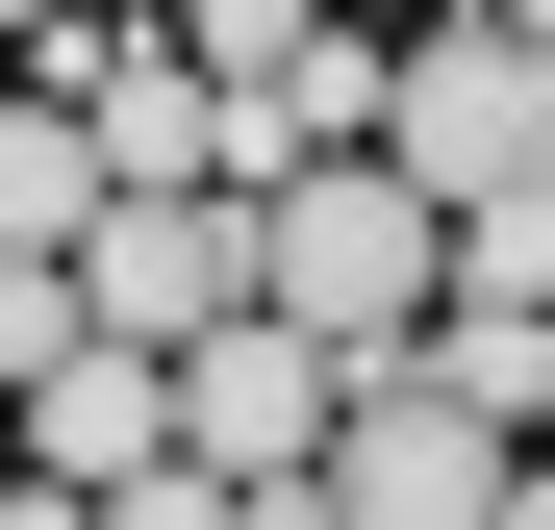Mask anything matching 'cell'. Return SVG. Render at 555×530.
Masks as SVG:
<instances>
[{
    "label": "cell",
    "mask_w": 555,
    "mask_h": 530,
    "mask_svg": "<svg viewBox=\"0 0 555 530\" xmlns=\"http://www.w3.org/2000/svg\"><path fill=\"white\" fill-rule=\"evenodd\" d=\"M253 303L379 379V353H429V303H454V228L404 203L379 152H304V177H253Z\"/></svg>",
    "instance_id": "obj_1"
},
{
    "label": "cell",
    "mask_w": 555,
    "mask_h": 530,
    "mask_svg": "<svg viewBox=\"0 0 555 530\" xmlns=\"http://www.w3.org/2000/svg\"><path fill=\"white\" fill-rule=\"evenodd\" d=\"M379 177L454 228V203H555V51L454 0L429 51H379Z\"/></svg>",
    "instance_id": "obj_2"
},
{
    "label": "cell",
    "mask_w": 555,
    "mask_h": 530,
    "mask_svg": "<svg viewBox=\"0 0 555 530\" xmlns=\"http://www.w3.org/2000/svg\"><path fill=\"white\" fill-rule=\"evenodd\" d=\"M304 480H328V530H505V429L454 404L429 353H379V379L328 404V455H304Z\"/></svg>",
    "instance_id": "obj_3"
},
{
    "label": "cell",
    "mask_w": 555,
    "mask_h": 530,
    "mask_svg": "<svg viewBox=\"0 0 555 530\" xmlns=\"http://www.w3.org/2000/svg\"><path fill=\"white\" fill-rule=\"evenodd\" d=\"M26 102H76V152H102V203H177V177H228V76L177 26H51Z\"/></svg>",
    "instance_id": "obj_4"
},
{
    "label": "cell",
    "mask_w": 555,
    "mask_h": 530,
    "mask_svg": "<svg viewBox=\"0 0 555 530\" xmlns=\"http://www.w3.org/2000/svg\"><path fill=\"white\" fill-rule=\"evenodd\" d=\"M76 328H102V353H203V328H253V203H228V177L102 203V228H76Z\"/></svg>",
    "instance_id": "obj_5"
},
{
    "label": "cell",
    "mask_w": 555,
    "mask_h": 530,
    "mask_svg": "<svg viewBox=\"0 0 555 530\" xmlns=\"http://www.w3.org/2000/svg\"><path fill=\"white\" fill-rule=\"evenodd\" d=\"M328 404H353V353H304L278 303L177 353V455H203V480H304V455H328Z\"/></svg>",
    "instance_id": "obj_6"
},
{
    "label": "cell",
    "mask_w": 555,
    "mask_h": 530,
    "mask_svg": "<svg viewBox=\"0 0 555 530\" xmlns=\"http://www.w3.org/2000/svg\"><path fill=\"white\" fill-rule=\"evenodd\" d=\"M0 429H26V480H152V455H177V353H102V328H76Z\"/></svg>",
    "instance_id": "obj_7"
},
{
    "label": "cell",
    "mask_w": 555,
    "mask_h": 530,
    "mask_svg": "<svg viewBox=\"0 0 555 530\" xmlns=\"http://www.w3.org/2000/svg\"><path fill=\"white\" fill-rule=\"evenodd\" d=\"M429 379L530 455V429H555V303H429Z\"/></svg>",
    "instance_id": "obj_8"
},
{
    "label": "cell",
    "mask_w": 555,
    "mask_h": 530,
    "mask_svg": "<svg viewBox=\"0 0 555 530\" xmlns=\"http://www.w3.org/2000/svg\"><path fill=\"white\" fill-rule=\"evenodd\" d=\"M76 228H102V152H76V102L0 76V253H76Z\"/></svg>",
    "instance_id": "obj_9"
},
{
    "label": "cell",
    "mask_w": 555,
    "mask_h": 530,
    "mask_svg": "<svg viewBox=\"0 0 555 530\" xmlns=\"http://www.w3.org/2000/svg\"><path fill=\"white\" fill-rule=\"evenodd\" d=\"M152 26H177V51H203V76H228V102H253V76H304V51H328V0H152Z\"/></svg>",
    "instance_id": "obj_10"
},
{
    "label": "cell",
    "mask_w": 555,
    "mask_h": 530,
    "mask_svg": "<svg viewBox=\"0 0 555 530\" xmlns=\"http://www.w3.org/2000/svg\"><path fill=\"white\" fill-rule=\"evenodd\" d=\"M454 303H555V203H454Z\"/></svg>",
    "instance_id": "obj_11"
},
{
    "label": "cell",
    "mask_w": 555,
    "mask_h": 530,
    "mask_svg": "<svg viewBox=\"0 0 555 530\" xmlns=\"http://www.w3.org/2000/svg\"><path fill=\"white\" fill-rule=\"evenodd\" d=\"M102 530H228V480H203V455H152V480H102Z\"/></svg>",
    "instance_id": "obj_12"
},
{
    "label": "cell",
    "mask_w": 555,
    "mask_h": 530,
    "mask_svg": "<svg viewBox=\"0 0 555 530\" xmlns=\"http://www.w3.org/2000/svg\"><path fill=\"white\" fill-rule=\"evenodd\" d=\"M505 530H555V455H505Z\"/></svg>",
    "instance_id": "obj_13"
},
{
    "label": "cell",
    "mask_w": 555,
    "mask_h": 530,
    "mask_svg": "<svg viewBox=\"0 0 555 530\" xmlns=\"http://www.w3.org/2000/svg\"><path fill=\"white\" fill-rule=\"evenodd\" d=\"M0 26H26V51H51V26H76V0H0Z\"/></svg>",
    "instance_id": "obj_14"
},
{
    "label": "cell",
    "mask_w": 555,
    "mask_h": 530,
    "mask_svg": "<svg viewBox=\"0 0 555 530\" xmlns=\"http://www.w3.org/2000/svg\"><path fill=\"white\" fill-rule=\"evenodd\" d=\"M0 480H26V429H0Z\"/></svg>",
    "instance_id": "obj_15"
},
{
    "label": "cell",
    "mask_w": 555,
    "mask_h": 530,
    "mask_svg": "<svg viewBox=\"0 0 555 530\" xmlns=\"http://www.w3.org/2000/svg\"><path fill=\"white\" fill-rule=\"evenodd\" d=\"M530 455H555V429H530Z\"/></svg>",
    "instance_id": "obj_16"
}]
</instances>
